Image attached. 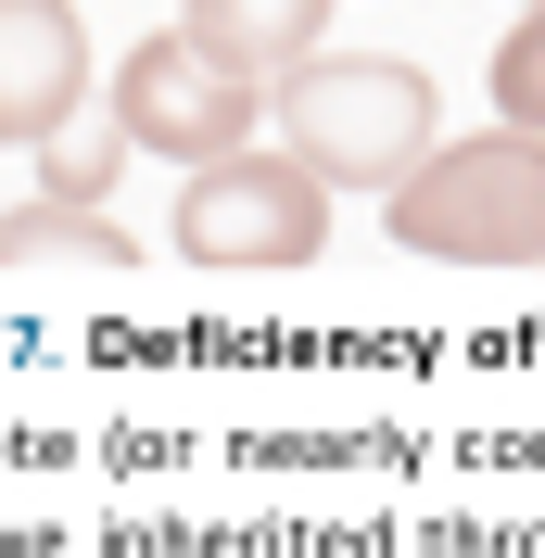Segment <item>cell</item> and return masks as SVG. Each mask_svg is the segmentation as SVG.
Returning a JSON list of instances; mask_svg holds the SVG:
<instances>
[{"label":"cell","mask_w":545,"mask_h":558,"mask_svg":"<svg viewBox=\"0 0 545 558\" xmlns=\"http://www.w3.org/2000/svg\"><path fill=\"white\" fill-rule=\"evenodd\" d=\"M0 267H89V279H140V242L114 229V204H64V191H38V204L0 216Z\"/></svg>","instance_id":"7"},{"label":"cell","mask_w":545,"mask_h":558,"mask_svg":"<svg viewBox=\"0 0 545 558\" xmlns=\"http://www.w3.org/2000/svg\"><path fill=\"white\" fill-rule=\"evenodd\" d=\"M495 114L508 128H545V0H520V26L495 38Z\"/></svg>","instance_id":"9"},{"label":"cell","mask_w":545,"mask_h":558,"mask_svg":"<svg viewBox=\"0 0 545 558\" xmlns=\"http://www.w3.org/2000/svg\"><path fill=\"white\" fill-rule=\"evenodd\" d=\"M166 242L191 254V267L216 279H267V267H317V242H330V178L305 166V153H216V166H191V191H178Z\"/></svg>","instance_id":"3"},{"label":"cell","mask_w":545,"mask_h":558,"mask_svg":"<svg viewBox=\"0 0 545 558\" xmlns=\"http://www.w3.org/2000/svg\"><path fill=\"white\" fill-rule=\"evenodd\" d=\"M89 102L102 89H89L76 0H0V153H51Z\"/></svg>","instance_id":"5"},{"label":"cell","mask_w":545,"mask_h":558,"mask_svg":"<svg viewBox=\"0 0 545 558\" xmlns=\"http://www.w3.org/2000/svg\"><path fill=\"white\" fill-rule=\"evenodd\" d=\"M380 229L419 267H545V128H470L407 191H380Z\"/></svg>","instance_id":"2"},{"label":"cell","mask_w":545,"mask_h":558,"mask_svg":"<svg viewBox=\"0 0 545 558\" xmlns=\"http://www.w3.org/2000/svg\"><path fill=\"white\" fill-rule=\"evenodd\" d=\"M279 153H305L330 191H407L444 153V89L407 51H317L305 76H279Z\"/></svg>","instance_id":"1"},{"label":"cell","mask_w":545,"mask_h":558,"mask_svg":"<svg viewBox=\"0 0 545 558\" xmlns=\"http://www.w3.org/2000/svg\"><path fill=\"white\" fill-rule=\"evenodd\" d=\"M330 13L342 0H191L178 26L204 38L216 64H241L254 89H279V76H305L317 51H330Z\"/></svg>","instance_id":"6"},{"label":"cell","mask_w":545,"mask_h":558,"mask_svg":"<svg viewBox=\"0 0 545 558\" xmlns=\"http://www.w3.org/2000/svg\"><path fill=\"white\" fill-rule=\"evenodd\" d=\"M102 102H114V128H128L140 153H166V166L191 178V166H216V153H241V140L267 128V114H279V89H254L241 64H216L191 26H153L128 64H114V89H102Z\"/></svg>","instance_id":"4"},{"label":"cell","mask_w":545,"mask_h":558,"mask_svg":"<svg viewBox=\"0 0 545 558\" xmlns=\"http://www.w3.org/2000/svg\"><path fill=\"white\" fill-rule=\"evenodd\" d=\"M128 153H140V140L114 128V102H102V128L76 114V128L51 140V153H38V191H64V204H114V178H128Z\"/></svg>","instance_id":"8"}]
</instances>
